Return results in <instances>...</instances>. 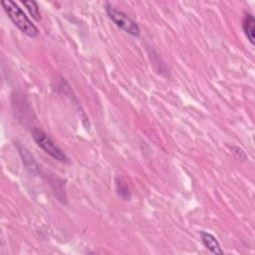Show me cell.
<instances>
[{
    "label": "cell",
    "instance_id": "3",
    "mask_svg": "<svg viewBox=\"0 0 255 255\" xmlns=\"http://www.w3.org/2000/svg\"><path fill=\"white\" fill-rule=\"evenodd\" d=\"M106 12L110 19L121 29H123L127 33H129L133 36H139L140 35V27L139 25L132 20L127 14H125L122 11H119L116 9L113 5L110 3H106Z\"/></svg>",
    "mask_w": 255,
    "mask_h": 255
},
{
    "label": "cell",
    "instance_id": "4",
    "mask_svg": "<svg viewBox=\"0 0 255 255\" xmlns=\"http://www.w3.org/2000/svg\"><path fill=\"white\" fill-rule=\"evenodd\" d=\"M242 29L244 31V33L250 43L254 45L255 43V38H254V33H255V19L252 14L246 13L243 17L242 20Z\"/></svg>",
    "mask_w": 255,
    "mask_h": 255
},
{
    "label": "cell",
    "instance_id": "2",
    "mask_svg": "<svg viewBox=\"0 0 255 255\" xmlns=\"http://www.w3.org/2000/svg\"><path fill=\"white\" fill-rule=\"evenodd\" d=\"M32 137L35 143L54 159L61 163H68V157L64 153L56 144L49 138V136L40 129H34L32 132Z\"/></svg>",
    "mask_w": 255,
    "mask_h": 255
},
{
    "label": "cell",
    "instance_id": "1",
    "mask_svg": "<svg viewBox=\"0 0 255 255\" xmlns=\"http://www.w3.org/2000/svg\"><path fill=\"white\" fill-rule=\"evenodd\" d=\"M1 4L10 20L20 29L21 32L31 38H36L39 36L38 28L31 22L24 11L15 2L11 1V0H5V1H2Z\"/></svg>",
    "mask_w": 255,
    "mask_h": 255
},
{
    "label": "cell",
    "instance_id": "6",
    "mask_svg": "<svg viewBox=\"0 0 255 255\" xmlns=\"http://www.w3.org/2000/svg\"><path fill=\"white\" fill-rule=\"evenodd\" d=\"M23 5L26 7L32 18H34L36 21L41 20V14L39 10V5L36 1H23Z\"/></svg>",
    "mask_w": 255,
    "mask_h": 255
},
{
    "label": "cell",
    "instance_id": "7",
    "mask_svg": "<svg viewBox=\"0 0 255 255\" xmlns=\"http://www.w3.org/2000/svg\"><path fill=\"white\" fill-rule=\"evenodd\" d=\"M117 188H118V193H119V195L121 196V197H123V198H125V199H127V198H129L130 196H129V188H128V185L127 184H125V183H123V182H118L117 183Z\"/></svg>",
    "mask_w": 255,
    "mask_h": 255
},
{
    "label": "cell",
    "instance_id": "5",
    "mask_svg": "<svg viewBox=\"0 0 255 255\" xmlns=\"http://www.w3.org/2000/svg\"><path fill=\"white\" fill-rule=\"evenodd\" d=\"M201 237H202V241L204 243V245L210 250L212 253L214 254H223V251L219 245V242L217 241V239L210 233L208 232H204L202 231L201 232Z\"/></svg>",
    "mask_w": 255,
    "mask_h": 255
}]
</instances>
